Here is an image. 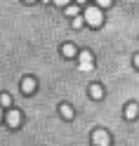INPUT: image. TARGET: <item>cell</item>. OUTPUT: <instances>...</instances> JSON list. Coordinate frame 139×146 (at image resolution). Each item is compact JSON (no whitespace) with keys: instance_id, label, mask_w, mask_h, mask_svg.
<instances>
[{"instance_id":"6da1fadb","label":"cell","mask_w":139,"mask_h":146,"mask_svg":"<svg viewBox=\"0 0 139 146\" xmlns=\"http://www.w3.org/2000/svg\"><path fill=\"white\" fill-rule=\"evenodd\" d=\"M82 21L87 26H92V29H97V26H101V21H104V14H101V10L97 5H90L85 10V14H82Z\"/></svg>"},{"instance_id":"3957f363","label":"cell","mask_w":139,"mask_h":146,"mask_svg":"<svg viewBox=\"0 0 139 146\" xmlns=\"http://www.w3.org/2000/svg\"><path fill=\"white\" fill-rule=\"evenodd\" d=\"M92 144L94 146H108V134L104 130H94L92 132Z\"/></svg>"},{"instance_id":"30bf717a","label":"cell","mask_w":139,"mask_h":146,"mask_svg":"<svg viewBox=\"0 0 139 146\" xmlns=\"http://www.w3.org/2000/svg\"><path fill=\"white\" fill-rule=\"evenodd\" d=\"M66 14H69V17H78L80 12H78V7H76V5H66Z\"/></svg>"},{"instance_id":"5bb4252c","label":"cell","mask_w":139,"mask_h":146,"mask_svg":"<svg viewBox=\"0 0 139 146\" xmlns=\"http://www.w3.org/2000/svg\"><path fill=\"white\" fill-rule=\"evenodd\" d=\"M52 3H57V5H61V7H66V5H69V0H52Z\"/></svg>"},{"instance_id":"277c9868","label":"cell","mask_w":139,"mask_h":146,"mask_svg":"<svg viewBox=\"0 0 139 146\" xmlns=\"http://www.w3.org/2000/svg\"><path fill=\"white\" fill-rule=\"evenodd\" d=\"M137 115H139V104L130 102V104L125 106V118H127V120H132V118H137Z\"/></svg>"},{"instance_id":"e0dca14e","label":"cell","mask_w":139,"mask_h":146,"mask_svg":"<svg viewBox=\"0 0 139 146\" xmlns=\"http://www.w3.org/2000/svg\"><path fill=\"white\" fill-rule=\"evenodd\" d=\"M0 118H3V106H0Z\"/></svg>"},{"instance_id":"8992f818","label":"cell","mask_w":139,"mask_h":146,"mask_svg":"<svg viewBox=\"0 0 139 146\" xmlns=\"http://www.w3.org/2000/svg\"><path fill=\"white\" fill-rule=\"evenodd\" d=\"M19 123H21V113L19 111H10V113H7V125H10V127H17Z\"/></svg>"},{"instance_id":"9c48e42d","label":"cell","mask_w":139,"mask_h":146,"mask_svg":"<svg viewBox=\"0 0 139 146\" xmlns=\"http://www.w3.org/2000/svg\"><path fill=\"white\" fill-rule=\"evenodd\" d=\"M59 111H61L64 118H73V108H71L69 104H61V106H59Z\"/></svg>"},{"instance_id":"8fae6325","label":"cell","mask_w":139,"mask_h":146,"mask_svg":"<svg viewBox=\"0 0 139 146\" xmlns=\"http://www.w3.org/2000/svg\"><path fill=\"white\" fill-rule=\"evenodd\" d=\"M12 104V97L10 94H0V106H10Z\"/></svg>"},{"instance_id":"7c38bea8","label":"cell","mask_w":139,"mask_h":146,"mask_svg":"<svg viewBox=\"0 0 139 146\" xmlns=\"http://www.w3.org/2000/svg\"><path fill=\"white\" fill-rule=\"evenodd\" d=\"M71 24H73V29H80L85 21H82V17H73V21H71Z\"/></svg>"},{"instance_id":"7a4b0ae2","label":"cell","mask_w":139,"mask_h":146,"mask_svg":"<svg viewBox=\"0 0 139 146\" xmlns=\"http://www.w3.org/2000/svg\"><path fill=\"white\" fill-rule=\"evenodd\" d=\"M78 64H80V71L90 73V71H92V66H94V59H92V54L85 50V52H80V54H78Z\"/></svg>"},{"instance_id":"4fadbf2b","label":"cell","mask_w":139,"mask_h":146,"mask_svg":"<svg viewBox=\"0 0 139 146\" xmlns=\"http://www.w3.org/2000/svg\"><path fill=\"white\" fill-rule=\"evenodd\" d=\"M111 5V0H97V7H99V10H101V7H108Z\"/></svg>"},{"instance_id":"ac0fdd59","label":"cell","mask_w":139,"mask_h":146,"mask_svg":"<svg viewBox=\"0 0 139 146\" xmlns=\"http://www.w3.org/2000/svg\"><path fill=\"white\" fill-rule=\"evenodd\" d=\"M43 3H52V0H43Z\"/></svg>"},{"instance_id":"9a60e30c","label":"cell","mask_w":139,"mask_h":146,"mask_svg":"<svg viewBox=\"0 0 139 146\" xmlns=\"http://www.w3.org/2000/svg\"><path fill=\"white\" fill-rule=\"evenodd\" d=\"M134 66L139 68V54H137V57H134Z\"/></svg>"},{"instance_id":"52a82bcc","label":"cell","mask_w":139,"mask_h":146,"mask_svg":"<svg viewBox=\"0 0 139 146\" xmlns=\"http://www.w3.org/2000/svg\"><path fill=\"white\" fill-rule=\"evenodd\" d=\"M90 97H92V99H101V97H104V90H101V85L92 83V85H90Z\"/></svg>"},{"instance_id":"2e32d148","label":"cell","mask_w":139,"mask_h":146,"mask_svg":"<svg viewBox=\"0 0 139 146\" xmlns=\"http://www.w3.org/2000/svg\"><path fill=\"white\" fill-rule=\"evenodd\" d=\"M76 3H78V5H82V3H87V0H76Z\"/></svg>"},{"instance_id":"5b68a950","label":"cell","mask_w":139,"mask_h":146,"mask_svg":"<svg viewBox=\"0 0 139 146\" xmlns=\"http://www.w3.org/2000/svg\"><path fill=\"white\" fill-rule=\"evenodd\" d=\"M33 90H35V80L33 78H24L21 80V92L24 94H33Z\"/></svg>"},{"instance_id":"d6986e66","label":"cell","mask_w":139,"mask_h":146,"mask_svg":"<svg viewBox=\"0 0 139 146\" xmlns=\"http://www.w3.org/2000/svg\"><path fill=\"white\" fill-rule=\"evenodd\" d=\"M26 3H33V0H26Z\"/></svg>"},{"instance_id":"ba28073f","label":"cell","mask_w":139,"mask_h":146,"mask_svg":"<svg viewBox=\"0 0 139 146\" xmlns=\"http://www.w3.org/2000/svg\"><path fill=\"white\" fill-rule=\"evenodd\" d=\"M61 54H64V57H76V47H73V45L71 42H66V45H64V47H61Z\"/></svg>"}]
</instances>
